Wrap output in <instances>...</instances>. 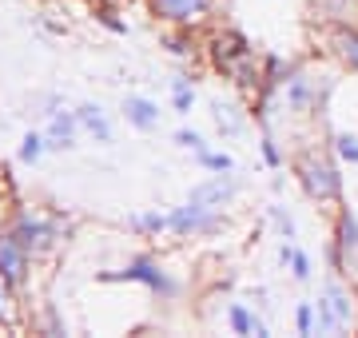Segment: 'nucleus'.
<instances>
[{"instance_id": "nucleus-1", "label": "nucleus", "mask_w": 358, "mask_h": 338, "mask_svg": "<svg viewBox=\"0 0 358 338\" xmlns=\"http://www.w3.org/2000/svg\"><path fill=\"white\" fill-rule=\"evenodd\" d=\"M299 179H303V187H307L310 199H334L338 191H343V179H338L334 163L322 159V156L303 159V163H299Z\"/></svg>"}, {"instance_id": "nucleus-2", "label": "nucleus", "mask_w": 358, "mask_h": 338, "mask_svg": "<svg viewBox=\"0 0 358 338\" xmlns=\"http://www.w3.org/2000/svg\"><path fill=\"white\" fill-rule=\"evenodd\" d=\"M103 283H143L148 291H155V295H176V283L167 279L159 267H155L152 259H136V263H128L124 271H108V274H100Z\"/></svg>"}, {"instance_id": "nucleus-3", "label": "nucleus", "mask_w": 358, "mask_h": 338, "mask_svg": "<svg viewBox=\"0 0 358 338\" xmlns=\"http://www.w3.org/2000/svg\"><path fill=\"white\" fill-rule=\"evenodd\" d=\"M350 314H355V302L346 295L338 283H327L322 286V302H319V318L327 330H338V326L350 323Z\"/></svg>"}, {"instance_id": "nucleus-4", "label": "nucleus", "mask_w": 358, "mask_h": 338, "mask_svg": "<svg viewBox=\"0 0 358 338\" xmlns=\"http://www.w3.org/2000/svg\"><path fill=\"white\" fill-rule=\"evenodd\" d=\"M171 231H179V235H187V231H211L219 223V207H203V203H187V207H176L171 215Z\"/></svg>"}, {"instance_id": "nucleus-5", "label": "nucleus", "mask_w": 358, "mask_h": 338, "mask_svg": "<svg viewBox=\"0 0 358 338\" xmlns=\"http://www.w3.org/2000/svg\"><path fill=\"white\" fill-rule=\"evenodd\" d=\"M16 239L24 243V251H32V255H40V251H48L52 243H56V223L48 219H36V215H24V219L16 223Z\"/></svg>"}, {"instance_id": "nucleus-6", "label": "nucleus", "mask_w": 358, "mask_h": 338, "mask_svg": "<svg viewBox=\"0 0 358 338\" xmlns=\"http://www.w3.org/2000/svg\"><path fill=\"white\" fill-rule=\"evenodd\" d=\"M24 267H28V251L16 235H0V274L8 283H24Z\"/></svg>"}, {"instance_id": "nucleus-7", "label": "nucleus", "mask_w": 358, "mask_h": 338, "mask_svg": "<svg viewBox=\"0 0 358 338\" xmlns=\"http://www.w3.org/2000/svg\"><path fill=\"white\" fill-rule=\"evenodd\" d=\"M76 128H80V116H72V112H48V131H44V140H48V147H72L76 143Z\"/></svg>"}, {"instance_id": "nucleus-8", "label": "nucleus", "mask_w": 358, "mask_h": 338, "mask_svg": "<svg viewBox=\"0 0 358 338\" xmlns=\"http://www.w3.org/2000/svg\"><path fill=\"white\" fill-rule=\"evenodd\" d=\"M231 196H235V179H231V175H223V171H219L215 179L199 183V187L192 191V199H195V203H203V207H223Z\"/></svg>"}, {"instance_id": "nucleus-9", "label": "nucleus", "mask_w": 358, "mask_h": 338, "mask_svg": "<svg viewBox=\"0 0 358 338\" xmlns=\"http://www.w3.org/2000/svg\"><path fill=\"white\" fill-rule=\"evenodd\" d=\"M207 8H211V0H155V13L167 16V20H179V24L199 20Z\"/></svg>"}, {"instance_id": "nucleus-10", "label": "nucleus", "mask_w": 358, "mask_h": 338, "mask_svg": "<svg viewBox=\"0 0 358 338\" xmlns=\"http://www.w3.org/2000/svg\"><path fill=\"white\" fill-rule=\"evenodd\" d=\"M124 116H128L131 128L152 131L155 124H159V108H155L152 100H143V96H128V100H124Z\"/></svg>"}, {"instance_id": "nucleus-11", "label": "nucleus", "mask_w": 358, "mask_h": 338, "mask_svg": "<svg viewBox=\"0 0 358 338\" xmlns=\"http://www.w3.org/2000/svg\"><path fill=\"white\" fill-rule=\"evenodd\" d=\"M76 116H80V128H88L100 143L112 140V124H108V116H103V112H100L96 104H84V108L76 112Z\"/></svg>"}, {"instance_id": "nucleus-12", "label": "nucleus", "mask_w": 358, "mask_h": 338, "mask_svg": "<svg viewBox=\"0 0 358 338\" xmlns=\"http://www.w3.org/2000/svg\"><path fill=\"white\" fill-rule=\"evenodd\" d=\"M131 227L136 231H171V219L159 211H148V215H131Z\"/></svg>"}, {"instance_id": "nucleus-13", "label": "nucleus", "mask_w": 358, "mask_h": 338, "mask_svg": "<svg viewBox=\"0 0 358 338\" xmlns=\"http://www.w3.org/2000/svg\"><path fill=\"white\" fill-rule=\"evenodd\" d=\"M171 104H176V112H192L195 104V91L187 80H171Z\"/></svg>"}, {"instance_id": "nucleus-14", "label": "nucleus", "mask_w": 358, "mask_h": 338, "mask_svg": "<svg viewBox=\"0 0 358 338\" xmlns=\"http://www.w3.org/2000/svg\"><path fill=\"white\" fill-rule=\"evenodd\" d=\"M44 147H48V140H44V135H36V131H28L24 143H20V159H24V163H36Z\"/></svg>"}, {"instance_id": "nucleus-15", "label": "nucleus", "mask_w": 358, "mask_h": 338, "mask_svg": "<svg viewBox=\"0 0 358 338\" xmlns=\"http://www.w3.org/2000/svg\"><path fill=\"white\" fill-rule=\"evenodd\" d=\"M231 330H235V335H251V330H255V318H251V314H247V307H231Z\"/></svg>"}, {"instance_id": "nucleus-16", "label": "nucleus", "mask_w": 358, "mask_h": 338, "mask_svg": "<svg viewBox=\"0 0 358 338\" xmlns=\"http://www.w3.org/2000/svg\"><path fill=\"white\" fill-rule=\"evenodd\" d=\"M334 143H338V156L350 159V163H358V135H350V131H338V135H334Z\"/></svg>"}, {"instance_id": "nucleus-17", "label": "nucleus", "mask_w": 358, "mask_h": 338, "mask_svg": "<svg viewBox=\"0 0 358 338\" xmlns=\"http://www.w3.org/2000/svg\"><path fill=\"white\" fill-rule=\"evenodd\" d=\"M199 163L211 168V171H231V168H235V159L223 156V152H199Z\"/></svg>"}, {"instance_id": "nucleus-18", "label": "nucleus", "mask_w": 358, "mask_h": 338, "mask_svg": "<svg viewBox=\"0 0 358 338\" xmlns=\"http://www.w3.org/2000/svg\"><path fill=\"white\" fill-rule=\"evenodd\" d=\"M8 279L0 274V323H13V291H8Z\"/></svg>"}, {"instance_id": "nucleus-19", "label": "nucleus", "mask_w": 358, "mask_h": 338, "mask_svg": "<svg viewBox=\"0 0 358 338\" xmlns=\"http://www.w3.org/2000/svg\"><path fill=\"white\" fill-rule=\"evenodd\" d=\"M291 274L299 279V283H307V279H310V259H307L299 247L291 251Z\"/></svg>"}, {"instance_id": "nucleus-20", "label": "nucleus", "mask_w": 358, "mask_h": 338, "mask_svg": "<svg viewBox=\"0 0 358 338\" xmlns=\"http://www.w3.org/2000/svg\"><path fill=\"white\" fill-rule=\"evenodd\" d=\"M294 326H299V335H310V326H315V307H310V302H299V311H294Z\"/></svg>"}, {"instance_id": "nucleus-21", "label": "nucleus", "mask_w": 358, "mask_h": 338, "mask_svg": "<svg viewBox=\"0 0 358 338\" xmlns=\"http://www.w3.org/2000/svg\"><path fill=\"white\" fill-rule=\"evenodd\" d=\"M338 44H343V56L350 60V68H358V32H343Z\"/></svg>"}, {"instance_id": "nucleus-22", "label": "nucleus", "mask_w": 358, "mask_h": 338, "mask_svg": "<svg viewBox=\"0 0 358 338\" xmlns=\"http://www.w3.org/2000/svg\"><path fill=\"white\" fill-rule=\"evenodd\" d=\"M176 143L179 147H192V152H203V135H199V131H176Z\"/></svg>"}, {"instance_id": "nucleus-23", "label": "nucleus", "mask_w": 358, "mask_h": 338, "mask_svg": "<svg viewBox=\"0 0 358 338\" xmlns=\"http://www.w3.org/2000/svg\"><path fill=\"white\" fill-rule=\"evenodd\" d=\"M215 124H219V128H227L231 135L239 131V119L231 116V108H223V104H215Z\"/></svg>"}, {"instance_id": "nucleus-24", "label": "nucleus", "mask_w": 358, "mask_h": 338, "mask_svg": "<svg viewBox=\"0 0 358 338\" xmlns=\"http://www.w3.org/2000/svg\"><path fill=\"white\" fill-rule=\"evenodd\" d=\"M275 219H279L282 235H287V239H294V223H291V215H282V211H275Z\"/></svg>"}, {"instance_id": "nucleus-25", "label": "nucleus", "mask_w": 358, "mask_h": 338, "mask_svg": "<svg viewBox=\"0 0 358 338\" xmlns=\"http://www.w3.org/2000/svg\"><path fill=\"white\" fill-rule=\"evenodd\" d=\"M263 156H267V163L275 168V163H279V147H275L271 140H263Z\"/></svg>"}, {"instance_id": "nucleus-26", "label": "nucleus", "mask_w": 358, "mask_h": 338, "mask_svg": "<svg viewBox=\"0 0 358 338\" xmlns=\"http://www.w3.org/2000/svg\"><path fill=\"white\" fill-rule=\"evenodd\" d=\"M103 24L112 28V32H124V24H120V20H112V13H103Z\"/></svg>"}]
</instances>
